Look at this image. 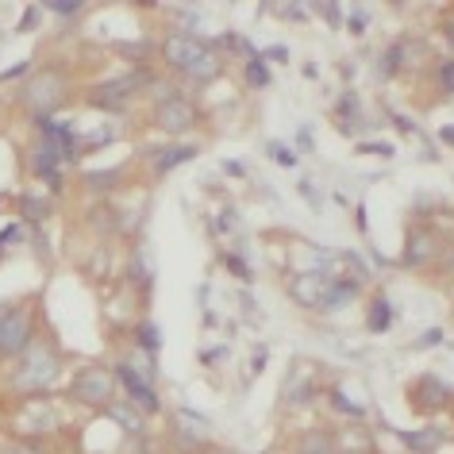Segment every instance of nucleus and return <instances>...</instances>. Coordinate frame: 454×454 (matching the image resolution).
<instances>
[{"instance_id":"nucleus-27","label":"nucleus","mask_w":454,"mask_h":454,"mask_svg":"<svg viewBox=\"0 0 454 454\" xmlns=\"http://www.w3.org/2000/svg\"><path fill=\"white\" fill-rule=\"evenodd\" d=\"M442 139H447V143H454V128H442Z\"/></svg>"},{"instance_id":"nucleus-16","label":"nucleus","mask_w":454,"mask_h":454,"mask_svg":"<svg viewBox=\"0 0 454 454\" xmlns=\"http://www.w3.org/2000/svg\"><path fill=\"white\" fill-rule=\"evenodd\" d=\"M404 442L416 454H431V450L439 447V435H435V431H416V435H404Z\"/></svg>"},{"instance_id":"nucleus-4","label":"nucleus","mask_w":454,"mask_h":454,"mask_svg":"<svg viewBox=\"0 0 454 454\" xmlns=\"http://www.w3.org/2000/svg\"><path fill=\"white\" fill-rule=\"evenodd\" d=\"M31 343V324L24 312H0V355H24Z\"/></svg>"},{"instance_id":"nucleus-6","label":"nucleus","mask_w":454,"mask_h":454,"mask_svg":"<svg viewBox=\"0 0 454 454\" xmlns=\"http://www.w3.org/2000/svg\"><path fill=\"white\" fill-rule=\"evenodd\" d=\"M408 396H412V404L419 408V412H435V408H442L450 401V389L439 378H419Z\"/></svg>"},{"instance_id":"nucleus-11","label":"nucleus","mask_w":454,"mask_h":454,"mask_svg":"<svg viewBox=\"0 0 454 454\" xmlns=\"http://www.w3.org/2000/svg\"><path fill=\"white\" fill-rule=\"evenodd\" d=\"M297 454H335V439L327 431H304L297 442Z\"/></svg>"},{"instance_id":"nucleus-19","label":"nucleus","mask_w":454,"mask_h":454,"mask_svg":"<svg viewBox=\"0 0 454 454\" xmlns=\"http://www.w3.org/2000/svg\"><path fill=\"white\" fill-rule=\"evenodd\" d=\"M247 82H251V85H266V82H270V74H266V62H262V59H254V62H251V70H247Z\"/></svg>"},{"instance_id":"nucleus-3","label":"nucleus","mask_w":454,"mask_h":454,"mask_svg":"<svg viewBox=\"0 0 454 454\" xmlns=\"http://www.w3.org/2000/svg\"><path fill=\"white\" fill-rule=\"evenodd\" d=\"M112 385H116V378H112V370H85V373H77V381H74V401H82V404H112Z\"/></svg>"},{"instance_id":"nucleus-7","label":"nucleus","mask_w":454,"mask_h":454,"mask_svg":"<svg viewBox=\"0 0 454 454\" xmlns=\"http://www.w3.org/2000/svg\"><path fill=\"white\" fill-rule=\"evenodd\" d=\"M192 120H197V112L181 97H166L162 105H158V123L169 131H185V128H192Z\"/></svg>"},{"instance_id":"nucleus-21","label":"nucleus","mask_w":454,"mask_h":454,"mask_svg":"<svg viewBox=\"0 0 454 454\" xmlns=\"http://www.w3.org/2000/svg\"><path fill=\"white\" fill-rule=\"evenodd\" d=\"M139 339H143V347H146V350H154V347H158V332H154V324H143V327H139Z\"/></svg>"},{"instance_id":"nucleus-20","label":"nucleus","mask_w":454,"mask_h":454,"mask_svg":"<svg viewBox=\"0 0 454 454\" xmlns=\"http://www.w3.org/2000/svg\"><path fill=\"white\" fill-rule=\"evenodd\" d=\"M270 154H274L278 166H293V162H297V158H293V151H286V146H278V143H270Z\"/></svg>"},{"instance_id":"nucleus-13","label":"nucleus","mask_w":454,"mask_h":454,"mask_svg":"<svg viewBox=\"0 0 454 454\" xmlns=\"http://www.w3.org/2000/svg\"><path fill=\"white\" fill-rule=\"evenodd\" d=\"M108 416H112V419H120V424L128 427L131 435H135V431H143V416L135 412L131 404H120V401H112V404H108Z\"/></svg>"},{"instance_id":"nucleus-23","label":"nucleus","mask_w":454,"mask_h":454,"mask_svg":"<svg viewBox=\"0 0 454 454\" xmlns=\"http://www.w3.org/2000/svg\"><path fill=\"white\" fill-rule=\"evenodd\" d=\"M439 82H442V89H450V93H454V62H442Z\"/></svg>"},{"instance_id":"nucleus-26","label":"nucleus","mask_w":454,"mask_h":454,"mask_svg":"<svg viewBox=\"0 0 454 454\" xmlns=\"http://www.w3.org/2000/svg\"><path fill=\"white\" fill-rule=\"evenodd\" d=\"M4 454H35V450H27V447H12V450H4Z\"/></svg>"},{"instance_id":"nucleus-25","label":"nucleus","mask_w":454,"mask_h":454,"mask_svg":"<svg viewBox=\"0 0 454 454\" xmlns=\"http://www.w3.org/2000/svg\"><path fill=\"white\" fill-rule=\"evenodd\" d=\"M439 339H442V332H427L424 339H419V347H431V343H439Z\"/></svg>"},{"instance_id":"nucleus-5","label":"nucleus","mask_w":454,"mask_h":454,"mask_svg":"<svg viewBox=\"0 0 454 454\" xmlns=\"http://www.w3.org/2000/svg\"><path fill=\"white\" fill-rule=\"evenodd\" d=\"M59 373V355L51 347H27L24 350V385H51Z\"/></svg>"},{"instance_id":"nucleus-2","label":"nucleus","mask_w":454,"mask_h":454,"mask_svg":"<svg viewBox=\"0 0 454 454\" xmlns=\"http://www.w3.org/2000/svg\"><path fill=\"white\" fill-rule=\"evenodd\" d=\"M355 281H335L327 274H301L293 281V301H301L304 309H332L343 297H355Z\"/></svg>"},{"instance_id":"nucleus-14","label":"nucleus","mask_w":454,"mask_h":454,"mask_svg":"<svg viewBox=\"0 0 454 454\" xmlns=\"http://www.w3.org/2000/svg\"><path fill=\"white\" fill-rule=\"evenodd\" d=\"M39 128H43V135H47V139H51L54 146H62V151H66V154H70V151H74V131H66V128H62V123H51V120H43V123H39Z\"/></svg>"},{"instance_id":"nucleus-1","label":"nucleus","mask_w":454,"mask_h":454,"mask_svg":"<svg viewBox=\"0 0 454 454\" xmlns=\"http://www.w3.org/2000/svg\"><path fill=\"white\" fill-rule=\"evenodd\" d=\"M166 59H169V66H177L181 74L197 77V82H208V77L220 74V59H215L208 43L197 39V35H169Z\"/></svg>"},{"instance_id":"nucleus-22","label":"nucleus","mask_w":454,"mask_h":454,"mask_svg":"<svg viewBox=\"0 0 454 454\" xmlns=\"http://www.w3.org/2000/svg\"><path fill=\"white\" fill-rule=\"evenodd\" d=\"M24 212H27V220H43V215H47V204H39V200H24Z\"/></svg>"},{"instance_id":"nucleus-15","label":"nucleus","mask_w":454,"mask_h":454,"mask_svg":"<svg viewBox=\"0 0 454 454\" xmlns=\"http://www.w3.org/2000/svg\"><path fill=\"white\" fill-rule=\"evenodd\" d=\"M389 324H393L389 301H373V309H370V332H385Z\"/></svg>"},{"instance_id":"nucleus-28","label":"nucleus","mask_w":454,"mask_h":454,"mask_svg":"<svg viewBox=\"0 0 454 454\" xmlns=\"http://www.w3.org/2000/svg\"><path fill=\"white\" fill-rule=\"evenodd\" d=\"M447 35H450V43H454V24H447Z\"/></svg>"},{"instance_id":"nucleus-9","label":"nucleus","mask_w":454,"mask_h":454,"mask_svg":"<svg viewBox=\"0 0 454 454\" xmlns=\"http://www.w3.org/2000/svg\"><path fill=\"white\" fill-rule=\"evenodd\" d=\"M435 251H439L435 231H427V227H412V231H408V243H404V262H408V266L427 262V258L435 254Z\"/></svg>"},{"instance_id":"nucleus-24","label":"nucleus","mask_w":454,"mask_h":454,"mask_svg":"<svg viewBox=\"0 0 454 454\" xmlns=\"http://www.w3.org/2000/svg\"><path fill=\"white\" fill-rule=\"evenodd\" d=\"M47 4L54 8V12H62V16L66 12H77V0H47Z\"/></svg>"},{"instance_id":"nucleus-18","label":"nucleus","mask_w":454,"mask_h":454,"mask_svg":"<svg viewBox=\"0 0 454 454\" xmlns=\"http://www.w3.org/2000/svg\"><path fill=\"white\" fill-rule=\"evenodd\" d=\"M54 162H59V151H54V146L47 143L43 146V151H35V174H54Z\"/></svg>"},{"instance_id":"nucleus-8","label":"nucleus","mask_w":454,"mask_h":454,"mask_svg":"<svg viewBox=\"0 0 454 454\" xmlns=\"http://www.w3.org/2000/svg\"><path fill=\"white\" fill-rule=\"evenodd\" d=\"M27 100H31V108L51 112V108L62 100V77H59V74H43V77H35V85L27 89Z\"/></svg>"},{"instance_id":"nucleus-17","label":"nucleus","mask_w":454,"mask_h":454,"mask_svg":"<svg viewBox=\"0 0 454 454\" xmlns=\"http://www.w3.org/2000/svg\"><path fill=\"white\" fill-rule=\"evenodd\" d=\"M185 158H192V146H169V151L158 154V169H174L185 162Z\"/></svg>"},{"instance_id":"nucleus-10","label":"nucleus","mask_w":454,"mask_h":454,"mask_svg":"<svg viewBox=\"0 0 454 454\" xmlns=\"http://www.w3.org/2000/svg\"><path fill=\"white\" fill-rule=\"evenodd\" d=\"M120 381L128 385V393L135 396V401H139L143 412H154V408H158V396H154V389H151V385H146V381L139 378V373H131L128 366H120Z\"/></svg>"},{"instance_id":"nucleus-12","label":"nucleus","mask_w":454,"mask_h":454,"mask_svg":"<svg viewBox=\"0 0 454 454\" xmlns=\"http://www.w3.org/2000/svg\"><path fill=\"white\" fill-rule=\"evenodd\" d=\"M139 89V77H123V82H108L97 89L93 105H108V100H123V93H135Z\"/></svg>"}]
</instances>
